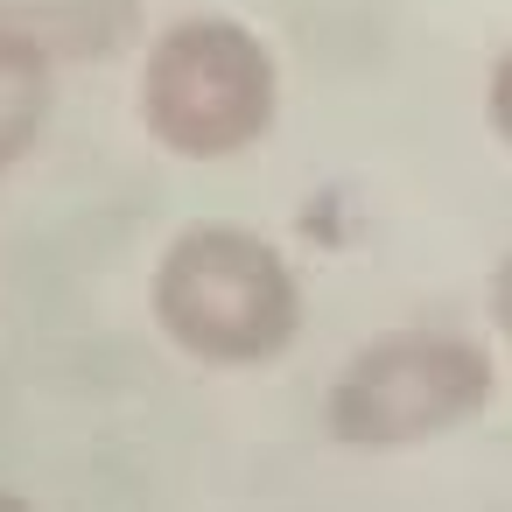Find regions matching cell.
<instances>
[{
    "instance_id": "obj_2",
    "label": "cell",
    "mask_w": 512,
    "mask_h": 512,
    "mask_svg": "<svg viewBox=\"0 0 512 512\" xmlns=\"http://www.w3.org/2000/svg\"><path fill=\"white\" fill-rule=\"evenodd\" d=\"M491 393H498V358L484 337L449 323H400L365 337L337 365L323 393V428L337 449L393 456L470 428L491 407Z\"/></svg>"
},
{
    "instance_id": "obj_1",
    "label": "cell",
    "mask_w": 512,
    "mask_h": 512,
    "mask_svg": "<svg viewBox=\"0 0 512 512\" xmlns=\"http://www.w3.org/2000/svg\"><path fill=\"white\" fill-rule=\"evenodd\" d=\"M148 316L183 358L218 372H253L302 337L309 295L295 260L267 232L232 218H197L155 253Z\"/></svg>"
},
{
    "instance_id": "obj_3",
    "label": "cell",
    "mask_w": 512,
    "mask_h": 512,
    "mask_svg": "<svg viewBox=\"0 0 512 512\" xmlns=\"http://www.w3.org/2000/svg\"><path fill=\"white\" fill-rule=\"evenodd\" d=\"M141 134L176 162H232L267 141L281 113V64L260 29L232 15H183L141 50Z\"/></svg>"
},
{
    "instance_id": "obj_5",
    "label": "cell",
    "mask_w": 512,
    "mask_h": 512,
    "mask_svg": "<svg viewBox=\"0 0 512 512\" xmlns=\"http://www.w3.org/2000/svg\"><path fill=\"white\" fill-rule=\"evenodd\" d=\"M50 106H57V64L36 57L29 43L0 36V176L36 155V141L50 127Z\"/></svg>"
},
{
    "instance_id": "obj_7",
    "label": "cell",
    "mask_w": 512,
    "mask_h": 512,
    "mask_svg": "<svg viewBox=\"0 0 512 512\" xmlns=\"http://www.w3.org/2000/svg\"><path fill=\"white\" fill-rule=\"evenodd\" d=\"M484 316H491L498 344L512 351V246L498 253V267H491V281H484Z\"/></svg>"
},
{
    "instance_id": "obj_6",
    "label": "cell",
    "mask_w": 512,
    "mask_h": 512,
    "mask_svg": "<svg viewBox=\"0 0 512 512\" xmlns=\"http://www.w3.org/2000/svg\"><path fill=\"white\" fill-rule=\"evenodd\" d=\"M484 127H491V141L512 155V50H498L491 71H484Z\"/></svg>"
},
{
    "instance_id": "obj_4",
    "label": "cell",
    "mask_w": 512,
    "mask_h": 512,
    "mask_svg": "<svg viewBox=\"0 0 512 512\" xmlns=\"http://www.w3.org/2000/svg\"><path fill=\"white\" fill-rule=\"evenodd\" d=\"M0 36L50 64H99L141 36V0H0Z\"/></svg>"
},
{
    "instance_id": "obj_8",
    "label": "cell",
    "mask_w": 512,
    "mask_h": 512,
    "mask_svg": "<svg viewBox=\"0 0 512 512\" xmlns=\"http://www.w3.org/2000/svg\"><path fill=\"white\" fill-rule=\"evenodd\" d=\"M0 512H36V505H29L22 491H8V484H0Z\"/></svg>"
}]
</instances>
